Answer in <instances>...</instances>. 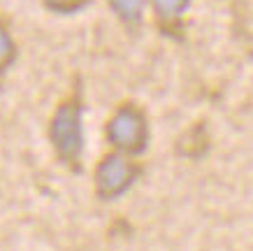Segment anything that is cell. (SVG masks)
I'll list each match as a JSON object with an SVG mask.
<instances>
[{
  "label": "cell",
  "mask_w": 253,
  "mask_h": 251,
  "mask_svg": "<svg viewBox=\"0 0 253 251\" xmlns=\"http://www.w3.org/2000/svg\"><path fill=\"white\" fill-rule=\"evenodd\" d=\"M116 5H119L123 12H128V14H135V12H137V0H116Z\"/></svg>",
  "instance_id": "cell-5"
},
{
  "label": "cell",
  "mask_w": 253,
  "mask_h": 251,
  "mask_svg": "<svg viewBox=\"0 0 253 251\" xmlns=\"http://www.w3.org/2000/svg\"><path fill=\"white\" fill-rule=\"evenodd\" d=\"M137 175V170L128 163V160L119 158V156H109L98 165L95 170V189L98 196L105 200H112L116 196H121L128 189Z\"/></svg>",
  "instance_id": "cell-3"
},
{
  "label": "cell",
  "mask_w": 253,
  "mask_h": 251,
  "mask_svg": "<svg viewBox=\"0 0 253 251\" xmlns=\"http://www.w3.org/2000/svg\"><path fill=\"white\" fill-rule=\"evenodd\" d=\"M179 5H181V0H161V9H165V12H174V9H179Z\"/></svg>",
  "instance_id": "cell-6"
},
{
  "label": "cell",
  "mask_w": 253,
  "mask_h": 251,
  "mask_svg": "<svg viewBox=\"0 0 253 251\" xmlns=\"http://www.w3.org/2000/svg\"><path fill=\"white\" fill-rule=\"evenodd\" d=\"M51 142L63 160L77 163L82 153V109L79 100H68L51 119Z\"/></svg>",
  "instance_id": "cell-1"
},
{
  "label": "cell",
  "mask_w": 253,
  "mask_h": 251,
  "mask_svg": "<svg viewBox=\"0 0 253 251\" xmlns=\"http://www.w3.org/2000/svg\"><path fill=\"white\" fill-rule=\"evenodd\" d=\"M107 137L109 142L128 151H139L146 145V116L142 109L132 105H123L116 109L112 121L107 123Z\"/></svg>",
  "instance_id": "cell-2"
},
{
  "label": "cell",
  "mask_w": 253,
  "mask_h": 251,
  "mask_svg": "<svg viewBox=\"0 0 253 251\" xmlns=\"http://www.w3.org/2000/svg\"><path fill=\"white\" fill-rule=\"evenodd\" d=\"M9 58H12V42H9V38L5 33L0 31V70L7 65Z\"/></svg>",
  "instance_id": "cell-4"
}]
</instances>
